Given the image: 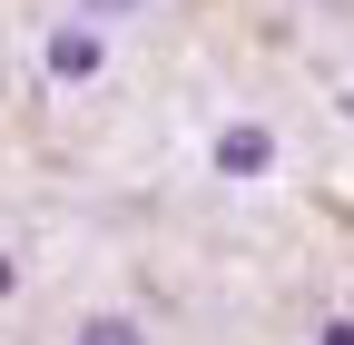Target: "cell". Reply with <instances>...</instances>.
<instances>
[{"mask_svg": "<svg viewBox=\"0 0 354 345\" xmlns=\"http://www.w3.org/2000/svg\"><path fill=\"white\" fill-rule=\"evenodd\" d=\"M88 69H99V39H88V30H59L50 39V79H88Z\"/></svg>", "mask_w": 354, "mask_h": 345, "instance_id": "cell-1", "label": "cell"}, {"mask_svg": "<svg viewBox=\"0 0 354 345\" xmlns=\"http://www.w3.org/2000/svg\"><path fill=\"white\" fill-rule=\"evenodd\" d=\"M216 158H227L236 178H256V168H266V128H227V148H216Z\"/></svg>", "mask_w": 354, "mask_h": 345, "instance_id": "cell-2", "label": "cell"}, {"mask_svg": "<svg viewBox=\"0 0 354 345\" xmlns=\"http://www.w3.org/2000/svg\"><path fill=\"white\" fill-rule=\"evenodd\" d=\"M79 345H138V326H128V316H99V326H88Z\"/></svg>", "mask_w": 354, "mask_h": 345, "instance_id": "cell-3", "label": "cell"}, {"mask_svg": "<svg viewBox=\"0 0 354 345\" xmlns=\"http://www.w3.org/2000/svg\"><path fill=\"white\" fill-rule=\"evenodd\" d=\"M325 345H354V326H325Z\"/></svg>", "mask_w": 354, "mask_h": 345, "instance_id": "cell-4", "label": "cell"}, {"mask_svg": "<svg viewBox=\"0 0 354 345\" xmlns=\"http://www.w3.org/2000/svg\"><path fill=\"white\" fill-rule=\"evenodd\" d=\"M0 296H10V267H0Z\"/></svg>", "mask_w": 354, "mask_h": 345, "instance_id": "cell-5", "label": "cell"}, {"mask_svg": "<svg viewBox=\"0 0 354 345\" xmlns=\"http://www.w3.org/2000/svg\"><path fill=\"white\" fill-rule=\"evenodd\" d=\"M109 10H118V0H109Z\"/></svg>", "mask_w": 354, "mask_h": 345, "instance_id": "cell-6", "label": "cell"}]
</instances>
